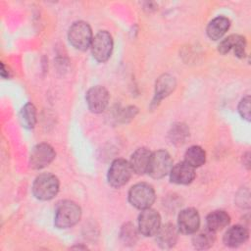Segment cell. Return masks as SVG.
I'll use <instances>...</instances> for the list:
<instances>
[{
  "label": "cell",
  "instance_id": "cell-1",
  "mask_svg": "<svg viewBox=\"0 0 251 251\" xmlns=\"http://www.w3.org/2000/svg\"><path fill=\"white\" fill-rule=\"evenodd\" d=\"M80 218L81 209L78 204L71 200H64L56 207L54 225L58 228H70L76 225Z\"/></svg>",
  "mask_w": 251,
  "mask_h": 251
},
{
  "label": "cell",
  "instance_id": "cell-2",
  "mask_svg": "<svg viewBox=\"0 0 251 251\" xmlns=\"http://www.w3.org/2000/svg\"><path fill=\"white\" fill-rule=\"evenodd\" d=\"M60 182L58 177L50 173H44L36 176L32 183V194L35 198L47 201L53 199L59 192Z\"/></svg>",
  "mask_w": 251,
  "mask_h": 251
},
{
  "label": "cell",
  "instance_id": "cell-3",
  "mask_svg": "<svg viewBox=\"0 0 251 251\" xmlns=\"http://www.w3.org/2000/svg\"><path fill=\"white\" fill-rule=\"evenodd\" d=\"M68 39L73 47L84 51L91 46L93 39L92 29L84 21L75 22L69 28Z\"/></svg>",
  "mask_w": 251,
  "mask_h": 251
},
{
  "label": "cell",
  "instance_id": "cell-4",
  "mask_svg": "<svg viewBox=\"0 0 251 251\" xmlns=\"http://www.w3.org/2000/svg\"><path fill=\"white\" fill-rule=\"evenodd\" d=\"M156 198L152 185L146 182H138L132 185L128 191L129 203L139 210L150 208Z\"/></svg>",
  "mask_w": 251,
  "mask_h": 251
},
{
  "label": "cell",
  "instance_id": "cell-5",
  "mask_svg": "<svg viewBox=\"0 0 251 251\" xmlns=\"http://www.w3.org/2000/svg\"><path fill=\"white\" fill-rule=\"evenodd\" d=\"M173 168V160L166 150H157L151 153L147 174L156 179L162 178L170 174Z\"/></svg>",
  "mask_w": 251,
  "mask_h": 251
},
{
  "label": "cell",
  "instance_id": "cell-6",
  "mask_svg": "<svg viewBox=\"0 0 251 251\" xmlns=\"http://www.w3.org/2000/svg\"><path fill=\"white\" fill-rule=\"evenodd\" d=\"M90 47L93 58L97 62L104 63L112 55L114 47L113 37L107 30H100L93 36Z\"/></svg>",
  "mask_w": 251,
  "mask_h": 251
},
{
  "label": "cell",
  "instance_id": "cell-7",
  "mask_svg": "<svg viewBox=\"0 0 251 251\" xmlns=\"http://www.w3.org/2000/svg\"><path fill=\"white\" fill-rule=\"evenodd\" d=\"M133 171L128 161L125 159H116L112 162L108 170V182L111 186L119 188L124 186L130 179Z\"/></svg>",
  "mask_w": 251,
  "mask_h": 251
},
{
  "label": "cell",
  "instance_id": "cell-8",
  "mask_svg": "<svg viewBox=\"0 0 251 251\" xmlns=\"http://www.w3.org/2000/svg\"><path fill=\"white\" fill-rule=\"evenodd\" d=\"M56 157L54 148L48 143H38L30 151L29 166L34 170H40L47 167Z\"/></svg>",
  "mask_w": 251,
  "mask_h": 251
},
{
  "label": "cell",
  "instance_id": "cell-9",
  "mask_svg": "<svg viewBox=\"0 0 251 251\" xmlns=\"http://www.w3.org/2000/svg\"><path fill=\"white\" fill-rule=\"evenodd\" d=\"M110 94L108 90L102 85H95L90 87L86 94L85 100L90 112L99 114L102 113L108 106Z\"/></svg>",
  "mask_w": 251,
  "mask_h": 251
},
{
  "label": "cell",
  "instance_id": "cell-10",
  "mask_svg": "<svg viewBox=\"0 0 251 251\" xmlns=\"http://www.w3.org/2000/svg\"><path fill=\"white\" fill-rule=\"evenodd\" d=\"M161 226L160 214L150 208L141 211L138 217V231L144 236H153Z\"/></svg>",
  "mask_w": 251,
  "mask_h": 251
},
{
  "label": "cell",
  "instance_id": "cell-11",
  "mask_svg": "<svg viewBox=\"0 0 251 251\" xmlns=\"http://www.w3.org/2000/svg\"><path fill=\"white\" fill-rule=\"evenodd\" d=\"M200 216L196 209L186 208L177 217V228L183 234H193L199 229Z\"/></svg>",
  "mask_w": 251,
  "mask_h": 251
},
{
  "label": "cell",
  "instance_id": "cell-12",
  "mask_svg": "<svg viewBox=\"0 0 251 251\" xmlns=\"http://www.w3.org/2000/svg\"><path fill=\"white\" fill-rule=\"evenodd\" d=\"M246 40L245 37L239 34H231L222 40L218 45V51L225 55L233 51L234 55L238 58H244L246 53Z\"/></svg>",
  "mask_w": 251,
  "mask_h": 251
},
{
  "label": "cell",
  "instance_id": "cell-13",
  "mask_svg": "<svg viewBox=\"0 0 251 251\" xmlns=\"http://www.w3.org/2000/svg\"><path fill=\"white\" fill-rule=\"evenodd\" d=\"M169 175L171 181L174 183L189 184L195 178V168L183 161L173 166Z\"/></svg>",
  "mask_w": 251,
  "mask_h": 251
},
{
  "label": "cell",
  "instance_id": "cell-14",
  "mask_svg": "<svg viewBox=\"0 0 251 251\" xmlns=\"http://www.w3.org/2000/svg\"><path fill=\"white\" fill-rule=\"evenodd\" d=\"M176 78L168 74H164L158 77L155 85V95L152 101V105H157L162 99L169 96L176 88Z\"/></svg>",
  "mask_w": 251,
  "mask_h": 251
},
{
  "label": "cell",
  "instance_id": "cell-15",
  "mask_svg": "<svg viewBox=\"0 0 251 251\" xmlns=\"http://www.w3.org/2000/svg\"><path fill=\"white\" fill-rule=\"evenodd\" d=\"M156 241L157 244L163 249H170L176 245L178 238V228L173 224H165L161 226L157 231Z\"/></svg>",
  "mask_w": 251,
  "mask_h": 251
},
{
  "label": "cell",
  "instance_id": "cell-16",
  "mask_svg": "<svg viewBox=\"0 0 251 251\" xmlns=\"http://www.w3.org/2000/svg\"><path fill=\"white\" fill-rule=\"evenodd\" d=\"M151 153L152 152L149 149L145 147H140L131 154L130 160L128 162L133 173L137 175L147 174Z\"/></svg>",
  "mask_w": 251,
  "mask_h": 251
},
{
  "label": "cell",
  "instance_id": "cell-17",
  "mask_svg": "<svg viewBox=\"0 0 251 251\" xmlns=\"http://www.w3.org/2000/svg\"><path fill=\"white\" fill-rule=\"evenodd\" d=\"M249 236V232L244 226L236 225L229 227L224 234L223 241L226 246L238 247L243 244Z\"/></svg>",
  "mask_w": 251,
  "mask_h": 251
},
{
  "label": "cell",
  "instance_id": "cell-18",
  "mask_svg": "<svg viewBox=\"0 0 251 251\" xmlns=\"http://www.w3.org/2000/svg\"><path fill=\"white\" fill-rule=\"evenodd\" d=\"M230 21L225 16H218L214 18L207 25L206 33L212 40L221 39L225 33L229 29Z\"/></svg>",
  "mask_w": 251,
  "mask_h": 251
},
{
  "label": "cell",
  "instance_id": "cell-19",
  "mask_svg": "<svg viewBox=\"0 0 251 251\" xmlns=\"http://www.w3.org/2000/svg\"><path fill=\"white\" fill-rule=\"evenodd\" d=\"M230 223L229 215L223 210L211 212L206 218V227L217 232L224 229Z\"/></svg>",
  "mask_w": 251,
  "mask_h": 251
},
{
  "label": "cell",
  "instance_id": "cell-20",
  "mask_svg": "<svg viewBox=\"0 0 251 251\" xmlns=\"http://www.w3.org/2000/svg\"><path fill=\"white\" fill-rule=\"evenodd\" d=\"M192 243L193 246L198 250H205L212 247L216 241V232L209 229L208 227L197 230L193 233Z\"/></svg>",
  "mask_w": 251,
  "mask_h": 251
},
{
  "label": "cell",
  "instance_id": "cell-21",
  "mask_svg": "<svg viewBox=\"0 0 251 251\" xmlns=\"http://www.w3.org/2000/svg\"><path fill=\"white\" fill-rule=\"evenodd\" d=\"M19 119H20L21 125L24 127L28 129L33 128L37 121V112H36L35 106L30 102H27L26 104H25L20 111Z\"/></svg>",
  "mask_w": 251,
  "mask_h": 251
},
{
  "label": "cell",
  "instance_id": "cell-22",
  "mask_svg": "<svg viewBox=\"0 0 251 251\" xmlns=\"http://www.w3.org/2000/svg\"><path fill=\"white\" fill-rule=\"evenodd\" d=\"M184 162H186L188 165H190L193 168H198L204 165V163L206 162L205 150L198 145L190 146L185 151Z\"/></svg>",
  "mask_w": 251,
  "mask_h": 251
},
{
  "label": "cell",
  "instance_id": "cell-23",
  "mask_svg": "<svg viewBox=\"0 0 251 251\" xmlns=\"http://www.w3.org/2000/svg\"><path fill=\"white\" fill-rule=\"evenodd\" d=\"M169 135L172 143L176 145H181L189 136V129L184 124H176L172 127Z\"/></svg>",
  "mask_w": 251,
  "mask_h": 251
},
{
  "label": "cell",
  "instance_id": "cell-24",
  "mask_svg": "<svg viewBox=\"0 0 251 251\" xmlns=\"http://www.w3.org/2000/svg\"><path fill=\"white\" fill-rule=\"evenodd\" d=\"M121 239L125 245H133L137 241L138 231L131 223L125 224L121 228Z\"/></svg>",
  "mask_w": 251,
  "mask_h": 251
},
{
  "label": "cell",
  "instance_id": "cell-25",
  "mask_svg": "<svg viewBox=\"0 0 251 251\" xmlns=\"http://www.w3.org/2000/svg\"><path fill=\"white\" fill-rule=\"evenodd\" d=\"M238 113L242 117V119L246 121H250V96L247 95L243 97L238 104Z\"/></svg>",
  "mask_w": 251,
  "mask_h": 251
},
{
  "label": "cell",
  "instance_id": "cell-26",
  "mask_svg": "<svg viewBox=\"0 0 251 251\" xmlns=\"http://www.w3.org/2000/svg\"><path fill=\"white\" fill-rule=\"evenodd\" d=\"M138 112V109L134 106H129L126 109H124L122 112H121V115H120V120L121 122L123 123H126L128 121H130L132 118L135 117V115L137 114Z\"/></svg>",
  "mask_w": 251,
  "mask_h": 251
},
{
  "label": "cell",
  "instance_id": "cell-27",
  "mask_svg": "<svg viewBox=\"0 0 251 251\" xmlns=\"http://www.w3.org/2000/svg\"><path fill=\"white\" fill-rule=\"evenodd\" d=\"M0 75L3 78L8 79L11 76V71L9 70V68L2 62L1 63V71H0Z\"/></svg>",
  "mask_w": 251,
  "mask_h": 251
}]
</instances>
